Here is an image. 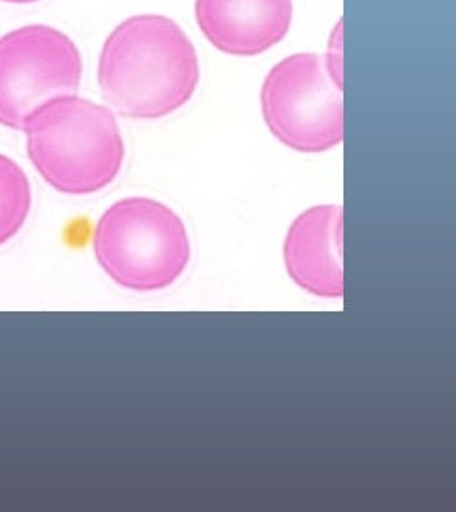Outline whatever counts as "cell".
Instances as JSON below:
<instances>
[{"label":"cell","instance_id":"cell-3","mask_svg":"<svg viewBox=\"0 0 456 512\" xmlns=\"http://www.w3.org/2000/svg\"><path fill=\"white\" fill-rule=\"evenodd\" d=\"M92 246L117 286L141 293L173 286L192 256L181 216L149 197L113 203L96 224Z\"/></svg>","mask_w":456,"mask_h":512},{"label":"cell","instance_id":"cell-1","mask_svg":"<svg viewBox=\"0 0 456 512\" xmlns=\"http://www.w3.org/2000/svg\"><path fill=\"white\" fill-rule=\"evenodd\" d=\"M98 83L104 100L122 117L158 121L196 94L198 51L171 17H128L102 47Z\"/></svg>","mask_w":456,"mask_h":512},{"label":"cell","instance_id":"cell-2","mask_svg":"<svg viewBox=\"0 0 456 512\" xmlns=\"http://www.w3.org/2000/svg\"><path fill=\"white\" fill-rule=\"evenodd\" d=\"M23 132L32 166L66 196H91L121 173L124 141L111 109L76 94L38 107Z\"/></svg>","mask_w":456,"mask_h":512},{"label":"cell","instance_id":"cell-8","mask_svg":"<svg viewBox=\"0 0 456 512\" xmlns=\"http://www.w3.org/2000/svg\"><path fill=\"white\" fill-rule=\"evenodd\" d=\"M31 184L14 160L0 154V246L12 241L31 212Z\"/></svg>","mask_w":456,"mask_h":512},{"label":"cell","instance_id":"cell-10","mask_svg":"<svg viewBox=\"0 0 456 512\" xmlns=\"http://www.w3.org/2000/svg\"><path fill=\"white\" fill-rule=\"evenodd\" d=\"M2 2H14V4H29V2H38V0H2Z\"/></svg>","mask_w":456,"mask_h":512},{"label":"cell","instance_id":"cell-7","mask_svg":"<svg viewBox=\"0 0 456 512\" xmlns=\"http://www.w3.org/2000/svg\"><path fill=\"white\" fill-rule=\"evenodd\" d=\"M205 40L231 57H256L288 36L293 0H196Z\"/></svg>","mask_w":456,"mask_h":512},{"label":"cell","instance_id":"cell-4","mask_svg":"<svg viewBox=\"0 0 456 512\" xmlns=\"http://www.w3.org/2000/svg\"><path fill=\"white\" fill-rule=\"evenodd\" d=\"M261 113L291 151L318 154L344 141V96L320 55L295 53L278 62L263 81Z\"/></svg>","mask_w":456,"mask_h":512},{"label":"cell","instance_id":"cell-6","mask_svg":"<svg viewBox=\"0 0 456 512\" xmlns=\"http://www.w3.org/2000/svg\"><path fill=\"white\" fill-rule=\"evenodd\" d=\"M291 280L320 299L344 297L342 207L316 205L299 214L284 241Z\"/></svg>","mask_w":456,"mask_h":512},{"label":"cell","instance_id":"cell-5","mask_svg":"<svg viewBox=\"0 0 456 512\" xmlns=\"http://www.w3.org/2000/svg\"><path fill=\"white\" fill-rule=\"evenodd\" d=\"M83 61L76 44L47 25H29L0 38V124L23 130L47 102L76 94Z\"/></svg>","mask_w":456,"mask_h":512},{"label":"cell","instance_id":"cell-9","mask_svg":"<svg viewBox=\"0 0 456 512\" xmlns=\"http://www.w3.org/2000/svg\"><path fill=\"white\" fill-rule=\"evenodd\" d=\"M323 68L335 81L336 87L344 89V21L340 19L327 40V51L321 57Z\"/></svg>","mask_w":456,"mask_h":512}]
</instances>
